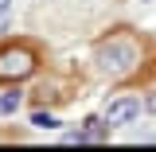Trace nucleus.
I'll return each mask as SVG.
<instances>
[{"instance_id":"obj_7","label":"nucleus","mask_w":156,"mask_h":152,"mask_svg":"<svg viewBox=\"0 0 156 152\" xmlns=\"http://www.w3.org/2000/svg\"><path fill=\"white\" fill-rule=\"evenodd\" d=\"M144 109H148V113H156V94H148V97H144Z\"/></svg>"},{"instance_id":"obj_1","label":"nucleus","mask_w":156,"mask_h":152,"mask_svg":"<svg viewBox=\"0 0 156 152\" xmlns=\"http://www.w3.org/2000/svg\"><path fill=\"white\" fill-rule=\"evenodd\" d=\"M133 62H136V51L125 39H109V43L98 47V70L101 74H125Z\"/></svg>"},{"instance_id":"obj_2","label":"nucleus","mask_w":156,"mask_h":152,"mask_svg":"<svg viewBox=\"0 0 156 152\" xmlns=\"http://www.w3.org/2000/svg\"><path fill=\"white\" fill-rule=\"evenodd\" d=\"M35 70V55L27 51V47H8V51H0V78L4 82H20V78H27Z\"/></svg>"},{"instance_id":"obj_4","label":"nucleus","mask_w":156,"mask_h":152,"mask_svg":"<svg viewBox=\"0 0 156 152\" xmlns=\"http://www.w3.org/2000/svg\"><path fill=\"white\" fill-rule=\"evenodd\" d=\"M16 109H20V90L0 94V113H16Z\"/></svg>"},{"instance_id":"obj_5","label":"nucleus","mask_w":156,"mask_h":152,"mask_svg":"<svg viewBox=\"0 0 156 152\" xmlns=\"http://www.w3.org/2000/svg\"><path fill=\"white\" fill-rule=\"evenodd\" d=\"M31 121H35L39 129H55V125H58V121H55V117H51V113H35V117H31Z\"/></svg>"},{"instance_id":"obj_8","label":"nucleus","mask_w":156,"mask_h":152,"mask_svg":"<svg viewBox=\"0 0 156 152\" xmlns=\"http://www.w3.org/2000/svg\"><path fill=\"white\" fill-rule=\"evenodd\" d=\"M4 8H8V0H0V12H4Z\"/></svg>"},{"instance_id":"obj_3","label":"nucleus","mask_w":156,"mask_h":152,"mask_svg":"<svg viewBox=\"0 0 156 152\" xmlns=\"http://www.w3.org/2000/svg\"><path fill=\"white\" fill-rule=\"evenodd\" d=\"M136 113H140V97H117V101L105 105L101 121H105V125H125V121H133Z\"/></svg>"},{"instance_id":"obj_6","label":"nucleus","mask_w":156,"mask_h":152,"mask_svg":"<svg viewBox=\"0 0 156 152\" xmlns=\"http://www.w3.org/2000/svg\"><path fill=\"white\" fill-rule=\"evenodd\" d=\"M8 19H12V12L4 8V12H0V31H8Z\"/></svg>"}]
</instances>
